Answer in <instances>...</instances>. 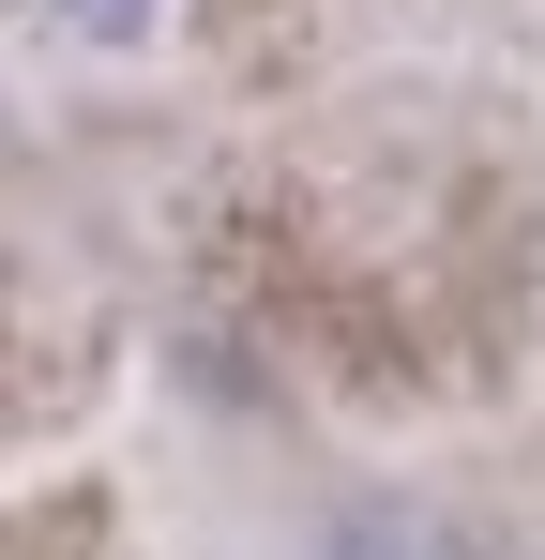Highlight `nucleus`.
I'll return each instance as SVG.
<instances>
[{
	"mask_svg": "<svg viewBox=\"0 0 545 560\" xmlns=\"http://www.w3.org/2000/svg\"><path fill=\"white\" fill-rule=\"evenodd\" d=\"M61 15H77V31H152L167 0H61Z\"/></svg>",
	"mask_w": 545,
	"mask_h": 560,
	"instance_id": "nucleus-1",
	"label": "nucleus"
}]
</instances>
